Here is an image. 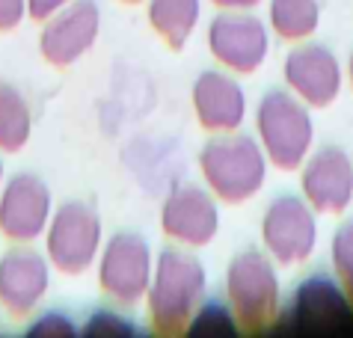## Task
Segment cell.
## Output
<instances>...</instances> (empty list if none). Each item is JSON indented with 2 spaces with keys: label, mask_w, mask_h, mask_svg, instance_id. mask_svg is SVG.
<instances>
[{
  "label": "cell",
  "mask_w": 353,
  "mask_h": 338,
  "mask_svg": "<svg viewBox=\"0 0 353 338\" xmlns=\"http://www.w3.org/2000/svg\"><path fill=\"white\" fill-rule=\"evenodd\" d=\"M208 291L205 264L193 255L190 246H163L154 255L152 282L145 291V312L158 335H184Z\"/></svg>",
  "instance_id": "1"
},
{
  "label": "cell",
  "mask_w": 353,
  "mask_h": 338,
  "mask_svg": "<svg viewBox=\"0 0 353 338\" xmlns=\"http://www.w3.org/2000/svg\"><path fill=\"white\" fill-rule=\"evenodd\" d=\"M225 303L234 317V330L268 332L279 324L282 315V285L276 261L259 250H241L225 267Z\"/></svg>",
  "instance_id": "2"
},
{
  "label": "cell",
  "mask_w": 353,
  "mask_h": 338,
  "mask_svg": "<svg viewBox=\"0 0 353 338\" xmlns=\"http://www.w3.org/2000/svg\"><path fill=\"white\" fill-rule=\"evenodd\" d=\"M268 155L261 143L250 134L225 131L214 134L199 152V172L205 187L217 196V202L241 205L256 196L268 181Z\"/></svg>",
  "instance_id": "3"
},
{
  "label": "cell",
  "mask_w": 353,
  "mask_h": 338,
  "mask_svg": "<svg viewBox=\"0 0 353 338\" xmlns=\"http://www.w3.org/2000/svg\"><path fill=\"white\" fill-rule=\"evenodd\" d=\"M312 107L291 89H268L256 107V140L268 161L282 172H297L315 143Z\"/></svg>",
  "instance_id": "4"
},
{
  "label": "cell",
  "mask_w": 353,
  "mask_h": 338,
  "mask_svg": "<svg viewBox=\"0 0 353 338\" xmlns=\"http://www.w3.org/2000/svg\"><path fill=\"white\" fill-rule=\"evenodd\" d=\"M48 235V261L65 276H81L98 261L104 243V228L98 211L83 199H68L51 214Z\"/></svg>",
  "instance_id": "5"
},
{
  "label": "cell",
  "mask_w": 353,
  "mask_h": 338,
  "mask_svg": "<svg viewBox=\"0 0 353 338\" xmlns=\"http://www.w3.org/2000/svg\"><path fill=\"white\" fill-rule=\"evenodd\" d=\"M261 243L264 252L282 267L309 261L318 243V211L303 193L273 196L261 217Z\"/></svg>",
  "instance_id": "6"
},
{
  "label": "cell",
  "mask_w": 353,
  "mask_h": 338,
  "mask_svg": "<svg viewBox=\"0 0 353 338\" xmlns=\"http://www.w3.org/2000/svg\"><path fill=\"white\" fill-rule=\"evenodd\" d=\"M154 270V252L143 235L116 232L98 252V285L116 306H137L145 300Z\"/></svg>",
  "instance_id": "7"
},
{
  "label": "cell",
  "mask_w": 353,
  "mask_h": 338,
  "mask_svg": "<svg viewBox=\"0 0 353 338\" xmlns=\"http://www.w3.org/2000/svg\"><path fill=\"white\" fill-rule=\"evenodd\" d=\"M208 51L232 74H252L270 54V30L252 9H220L208 24Z\"/></svg>",
  "instance_id": "8"
},
{
  "label": "cell",
  "mask_w": 353,
  "mask_h": 338,
  "mask_svg": "<svg viewBox=\"0 0 353 338\" xmlns=\"http://www.w3.org/2000/svg\"><path fill=\"white\" fill-rule=\"evenodd\" d=\"M54 214V196L36 172H15L0 187V235L9 243H33L45 235Z\"/></svg>",
  "instance_id": "9"
},
{
  "label": "cell",
  "mask_w": 353,
  "mask_h": 338,
  "mask_svg": "<svg viewBox=\"0 0 353 338\" xmlns=\"http://www.w3.org/2000/svg\"><path fill=\"white\" fill-rule=\"evenodd\" d=\"M51 288V261L30 243H12L0 255V309L12 321L30 317Z\"/></svg>",
  "instance_id": "10"
},
{
  "label": "cell",
  "mask_w": 353,
  "mask_h": 338,
  "mask_svg": "<svg viewBox=\"0 0 353 338\" xmlns=\"http://www.w3.org/2000/svg\"><path fill=\"white\" fill-rule=\"evenodd\" d=\"M101 30V9L95 0H72L42 21L39 54L48 66L68 68L95 45Z\"/></svg>",
  "instance_id": "11"
},
{
  "label": "cell",
  "mask_w": 353,
  "mask_h": 338,
  "mask_svg": "<svg viewBox=\"0 0 353 338\" xmlns=\"http://www.w3.org/2000/svg\"><path fill=\"white\" fill-rule=\"evenodd\" d=\"M282 77L285 86L303 104L323 110L339 98L341 83H345V72H341L339 57L321 42H297L285 54L282 63Z\"/></svg>",
  "instance_id": "12"
},
{
  "label": "cell",
  "mask_w": 353,
  "mask_h": 338,
  "mask_svg": "<svg viewBox=\"0 0 353 338\" xmlns=\"http://www.w3.org/2000/svg\"><path fill=\"white\" fill-rule=\"evenodd\" d=\"M161 232L179 246H208L220 232L217 196L199 184L175 187L161 205Z\"/></svg>",
  "instance_id": "13"
},
{
  "label": "cell",
  "mask_w": 353,
  "mask_h": 338,
  "mask_svg": "<svg viewBox=\"0 0 353 338\" xmlns=\"http://www.w3.org/2000/svg\"><path fill=\"white\" fill-rule=\"evenodd\" d=\"M300 190L318 214H345L353 202V157L341 146L312 148L300 163Z\"/></svg>",
  "instance_id": "14"
},
{
  "label": "cell",
  "mask_w": 353,
  "mask_h": 338,
  "mask_svg": "<svg viewBox=\"0 0 353 338\" xmlns=\"http://www.w3.org/2000/svg\"><path fill=\"white\" fill-rule=\"evenodd\" d=\"M193 113L208 134L238 131L247 119V92L232 72L205 68L190 89Z\"/></svg>",
  "instance_id": "15"
},
{
  "label": "cell",
  "mask_w": 353,
  "mask_h": 338,
  "mask_svg": "<svg viewBox=\"0 0 353 338\" xmlns=\"http://www.w3.org/2000/svg\"><path fill=\"white\" fill-rule=\"evenodd\" d=\"M350 309L345 291H341L339 279H330L323 273L309 276L306 282L297 285L291 303V315L300 324H332Z\"/></svg>",
  "instance_id": "16"
},
{
  "label": "cell",
  "mask_w": 353,
  "mask_h": 338,
  "mask_svg": "<svg viewBox=\"0 0 353 338\" xmlns=\"http://www.w3.org/2000/svg\"><path fill=\"white\" fill-rule=\"evenodd\" d=\"M152 30L170 48H184L202 18V0H145Z\"/></svg>",
  "instance_id": "17"
},
{
  "label": "cell",
  "mask_w": 353,
  "mask_h": 338,
  "mask_svg": "<svg viewBox=\"0 0 353 338\" xmlns=\"http://www.w3.org/2000/svg\"><path fill=\"white\" fill-rule=\"evenodd\" d=\"M33 110L18 86L0 81V152L15 155L30 143Z\"/></svg>",
  "instance_id": "18"
},
{
  "label": "cell",
  "mask_w": 353,
  "mask_h": 338,
  "mask_svg": "<svg viewBox=\"0 0 353 338\" xmlns=\"http://www.w3.org/2000/svg\"><path fill=\"white\" fill-rule=\"evenodd\" d=\"M268 24L285 42H306L321 24L318 0H268Z\"/></svg>",
  "instance_id": "19"
},
{
  "label": "cell",
  "mask_w": 353,
  "mask_h": 338,
  "mask_svg": "<svg viewBox=\"0 0 353 338\" xmlns=\"http://www.w3.org/2000/svg\"><path fill=\"white\" fill-rule=\"evenodd\" d=\"M330 261H332V270H336L341 291H345L350 309H353V217L341 220L336 226V232H332Z\"/></svg>",
  "instance_id": "20"
},
{
  "label": "cell",
  "mask_w": 353,
  "mask_h": 338,
  "mask_svg": "<svg viewBox=\"0 0 353 338\" xmlns=\"http://www.w3.org/2000/svg\"><path fill=\"white\" fill-rule=\"evenodd\" d=\"M81 335H134V326L110 309H98L81 326Z\"/></svg>",
  "instance_id": "21"
},
{
  "label": "cell",
  "mask_w": 353,
  "mask_h": 338,
  "mask_svg": "<svg viewBox=\"0 0 353 338\" xmlns=\"http://www.w3.org/2000/svg\"><path fill=\"white\" fill-rule=\"evenodd\" d=\"M232 330L234 326V317H232V309H229V303H217V300H205L199 306V312H196L193 317V324H190V332L196 330Z\"/></svg>",
  "instance_id": "22"
},
{
  "label": "cell",
  "mask_w": 353,
  "mask_h": 338,
  "mask_svg": "<svg viewBox=\"0 0 353 338\" xmlns=\"http://www.w3.org/2000/svg\"><path fill=\"white\" fill-rule=\"evenodd\" d=\"M27 332H30V335H60V338L81 335V330H77L74 321L65 312H45V315H39V321H33L30 326H27Z\"/></svg>",
  "instance_id": "23"
},
{
  "label": "cell",
  "mask_w": 353,
  "mask_h": 338,
  "mask_svg": "<svg viewBox=\"0 0 353 338\" xmlns=\"http://www.w3.org/2000/svg\"><path fill=\"white\" fill-rule=\"evenodd\" d=\"M27 18V0H0V33L15 30Z\"/></svg>",
  "instance_id": "24"
},
{
  "label": "cell",
  "mask_w": 353,
  "mask_h": 338,
  "mask_svg": "<svg viewBox=\"0 0 353 338\" xmlns=\"http://www.w3.org/2000/svg\"><path fill=\"white\" fill-rule=\"evenodd\" d=\"M65 3H72V0H27V18L45 21V18H51L57 9H63Z\"/></svg>",
  "instance_id": "25"
},
{
  "label": "cell",
  "mask_w": 353,
  "mask_h": 338,
  "mask_svg": "<svg viewBox=\"0 0 353 338\" xmlns=\"http://www.w3.org/2000/svg\"><path fill=\"white\" fill-rule=\"evenodd\" d=\"M217 9H256L261 0H211Z\"/></svg>",
  "instance_id": "26"
},
{
  "label": "cell",
  "mask_w": 353,
  "mask_h": 338,
  "mask_svg": "<svg viewBox=\"0 0 353 338\" xmlns=\"http://www.w3.org/2000/svg\"><path fill=\"white\" fill-rule=\"evenodd\" d=\"M347 81H350V89H353V51L347 57Z\"/></svg>",
  "instance_id": "27"
},
{
  "label": "cell",
  "mask_w": 353,
  "mask_h": 338,
  "mask_svg": "<svg viewBox=\"0 0 353 338\" xmlns=\"http://www.w3.org/2000/svg\"><path fill=\"white\" fill-rule=\"evenodd\" d=\"M119 3H128V6H140V3H145V0H119Z\"/></svg>",
  "instance_id": "28"
},
{
  "label": "cell",
  "mask_w": 353,
  "mask_h": 338,
  "mask_svg": "<svg viewBox=\"0 0 353 338\" xmlns=\"http://www.w3.org/2000/svg\"><path fill=\"white\" fill-rule=\"evenodd\" d=\"M3 172L6 169H3V157H0V187H3Z\"/></svg>",
  "instance_id": "29"
}]
</instances>
